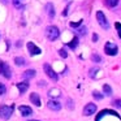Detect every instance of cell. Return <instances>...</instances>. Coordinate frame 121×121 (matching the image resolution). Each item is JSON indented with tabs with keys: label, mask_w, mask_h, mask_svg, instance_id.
<instances>
[{
	"label": "cell",
	"mask_w": 121,
	"mask_h": 121,
	"mask_svg": "<svg viewBox=\"0 0 121 121\" xmlns=\"http://www.w3.org/2000/svg\"><path fill=\"white\" fill-rule=\"evenodd\" d=\"M103 92H104L105 95H108V96L112 95V89H111L109 85H104V86H103Z\"/></svg>",
	"instance_id": "cell-18"
},
{
	"label": "cell",
	"mask_w": 121,
	"mask_h": 121,
	"mask_svg": "<svg viewBox=\"0 0 121 121\" xmlns=\"http://www.w3.org/2000/svg\"><path fill=\"white\" fill-rule=\"evenodd\" d=\"M12 3H13V5L16 7V8H24L25 5V0H12Z\"/></svg>",
	"instance_id": "cell-17"
},
{
	"label": "cell",
	"mask_w": 121,
	"mask_h": 121,
	"mask_svg": "<svg viewBox=\"0 0 121 121\" xmlns=\"http://www.w3.org/2000/svg\"><path fill=\"white\" fill-rule=\"evenodd\" d=\"M30 102L33 104H35L37 107H40V98H39V94L37 92H31L30 94Z\"/></svg>",
	"instance_id": "cell-12"
},
{
	"label": "cell",
	"mask_w": 121,
	"mask_h": 121,
	"mask_svg": "<svg viewBox=\"0 0 121 121\" xmlns=\"http://www.w3.org/2000/svg\"><path fill=\"white\" fill-rule=\"evenodd\" d=\"M14 63H16V65H25L26 60L24 57H14Z\"/></svg>",
	"instance_id": "cell-20"
},
{
	"label": "cell",
	"mask_w": 121,
	"mask_h": 121,
	"mask_svg": "<svg viewBox=\"0 0 121 121\" xmlns=\"http://www.w3.org/2000/svg\"><path fill=\"white\" fill-rule=\"evenodd\" d=\"M38 85H39V86H44L46 82H44V81H39V82H38Z\"/></svg>",
	"instance_id": "cell-30"
},
{
	"label": "cell",
	"mask_w": 121,
	"mask_h": 121,
	"mask_svg": "<svg viewBox=\"0 0 121 121\" xmlns=\"http://www.w3.org/2000/svg\"><path fill=\"white\" fill-rule=\"evenodd\" d=\"M17 89H18V91L21 92V94H24V92L26 91L27 89H29V82H27V81H24V82H20V83H17Z\"/></svg>",
	"instance_id": "cell-13"
},
{
	"label": "cell",
	"mask_w": 121,
	"mask_h": 121,
	"mask_svg": "<svg viewBox=\"0 0 121 121\" xmlns=\"http://www.w3.org/2000/svg\"><path fill=\"white\" fill-rule=\"evenodd\" d=\"M95 112H96V104L89 103V104L85 105V108H83V115L85 116H92Z\"/></svg>",
	"instance_id": "cell-8"
},
{
	"label": "cell",
	"mask_w": 121,
	"mask_h": 121,
	"mask_svg": "<svg viewBox=\"0 0 121 121\" xmlns=\"http://www.w3.org/2000/svg\"><path fill=\"white\" fill-rule=\"evenodd\" d=\"M104 52L107 53L108 56H116L117 52H118V48H117V46H116L115 43L107 42L105 46H104Z\"/></svg>",
	"instance_id": "cell-3"
},
{
	"label": "cell",
	"mask_w": 121,
	"mask_h": 121,
	"mask_svg": "<svg viewBox=\"0 0 121 121\" xmlns=\"http://www.w3.org/2000/svg\"><path fill=\"white\" fill-rule=\"evenodd\" d=\"M112 104L115 105V107H117V108H121V100L120 99H116V100H113V102H112Z\"/></svg>",
	"instance_id": "cell-23"
},
{
	"label": "cell",
	"mask_w": 121,
	"mask_h": 121,
	"mask_svg": "<svg viewBox=\"0 0 121 121\" xmlns=\"http://www.w3.org/2000/svg\"><path fill=\"white\" fill-rule=\"evenodd\" d=\"M5 91H7V87L4 86L3 83H0V95H4V94H5Z\"/></svg>",
	"instance_id": "cell-24"
},
{
	"label": "cell",
	"mask_w": 121,
	"mask_h": 121,
	"mask_svg": "<svg viewBox=\"0 0 121 121\" xmlns=\"http://www.w3.org/2000/svg\"><path fill=\"white\" fill-rule=\"evenodd\" d=\"M35 74H37V72L34 70V69H29V70H26L24 73V78L25 79H30V78H34Z\"/></svg>",
	"instance_id": "cell-14"
},
{
	"label": "cell",
	"mask_w": 121,
	"mask_h": 121,
	"mask_svg": "<svg viewBox=\"0 0 121 121\" xmlns=\"http://www.w3.org/2000/svg\"><path fill=\"white\" fill-rule=\"evenodd\" d=\"M0 74H3L5 78H11L12 77V70L9 68V65L4 61H0Z\"/></svg>",
	"instance_id": "cell-4"
},
{
	"label": "cell",
	"mask_w": 121,
	"mask_h": 121,
	"mask_svg": "<svg viewBox=\"0 0 121 121\" xmlns=\"http://www.w3.org/2000/svg\"><path fill=\"white\" fill-rule=\"evenodd\" d=\"M115 27H116V29H117L118 37L121 38V24H120V22H116V24H115Z\"/></svg>",
	"instance_id": "cell-22"
},
{
	"label": "cell",
	"mask_w": 121,
	"mask_h": 121,
	"mask_svg": "<svg viewBox=\"0 0 121 121\" xmlns=\"http://www.w3.org/2000/svg\"><path fill=\"white\" fill-rule=\"evenodd\" d=\"M92 40H94V42H96V40H98V35H96V34L92 35Z\"/></svg>",
	"instance_id": "cell-29"
},
{
	"label": "cell",
	"mask_w": 121,
	"mask_h": 121,
	"mask_svg": "<svg viewBox=\"0 0 121 121\" xmlns=\"http://www.w3.org/2000/svg\"><path fill=\"white\" fill-rule=\"evenodd\" d=\"M47 107L50 108L51 111H60L61 109V103L52 99V100H50V102L47 103Z\"/></svg>",
	"instance_id": "cell-9"
},
{
	"label": "cell",
	"mask_w": 121,
	"mask_h": 121,
	"mask_svg": "<svg viewBox=\"0 0 121 121\" xmlns=\"http://www.w3.org/2000/svg\"><path fill=\"white\" fill-rule=\"evenodd\" d=\"M46 35H47V38L50 40H56L59 38V35H60V31H59V29L56 26H48L47 29H46Z\"/></svg>",
	"instance_id": "cell-2"
},
{
	"label": "cell",
	"mask_w": 121,
	"mask_h": 121,
	"mask_svg": "<svg viewBox=\"0 0 121 121\" xmlns=\"http://www.w3.org/2000/svg\"><path fill=\"white\" fill-rule=\"evenodd\" d=\"M78 33H79L81 35H86V33H87V29L83 26V27H81V29H78Z\"/></svg>",
	"instance_id": "cell-27"
},
{
	"label": "cell",
	"mask_w": 121,
	"mask_h": 121,
	"mask_svg": "<svg viewBox=\"0 0 121 121\" xmlns=\"http://www.w3.org/2000/svg\"><path fill=\"white\" fill-rule=\"evenodd\" d=\"M27 50H29L30 55H33V56H34V55H39V53L42 52V51H40V48H38L33 42H29V43H27Z\"/></svg>",
	"instance_id": "cell-10"
},
{
	"label": "cell",
	"mask_w": 121,
	"mask_h": 121,
	"mask_svg": "<svg viewBox=\"0 0 121 121\" xmlns=\"http://www.w3.org/2000/svg\"><path fill=\"white\" fill-rule=\"evenodd\" d=\"M96 20H98V22H99V25L103 27V29H105L107 30L108 27H109V24H108V21H107V18H105V16H104V13L103 12H96Z\"/></svg>",
	"instance_id": "cell-5"
},
{
	"label": "cell",
	"mask_w": 121,
	"mask_h": 121,
	"mask_svg": "<svg viewBox=\"0 0 121 121\" xmlns=\"http://www.w3.org/2000/svg\"><path fill=\"white\" fill-rule=\"evenodd\" d=\"M59 55H60L61 57H64V59L68 57V53H66V51H65V50H60V51H59Z\"/></svg>",
	"instance_id": "cell-26"
},
{
	"label": "cell",
	"mask_w": 121,
	"mask_h": 121,
	"mask_svg": "<svg viewBox=\"0 0 121 121\" xmlns=\"http://www.w3.org/2000/svg\"><path fill=\"white\" fill-rule=\"evenodd\" d=\"M47 13H48V17H50V18H53V17H55V9H53L52 4H47Z\"/></svg>",
	"instance_id": "cell-15"
},
{
	"label": "cell",
	"mask_w": 121,
	"mask_h": 121,
	"mask_svg": "<svg viewBox=\"0 0 121 121\" xmlns=\"http://www.w3.org/2000/svg\"><path fill=\"white\" fill-rule=\"evenodd\" d=\"M14 107L13 105H0V117L3 120H8L13 115Z\"/></svg>",
	"instance_id": "cell-1"
},
{
	"label": "cell",
	"mask_w": 121,
	"mask_h": 121,
	"mask_svg": "<svg viewBox=\"0 0 121 121\" xmlns=\"http://www.w3.org/2000/svg\"><path fill=\"white\" fill-rule=\"evenodd\" d=\"M29 121H38V120H29Z\"/></svg>",
	"instance_id": "cell-31"
},
{
	"label": "cell",
	"mask_w": 121,
	"mask_h": 121,
	"mask_svg": "<svg viewBox=\"0 0 121 121\" xmlns=\"http://www.w3.org/2000/svg\"><path fill=\"white\" fill-rule=\"evenodd\" d=\"M81 24H82V20H79L78 22H70V26L72 27H78Z\"/></svg>",
	"instance_id": "cell-28"
},
{
	"label": "cell",
	"mask_w": 121,
	"mask_h": 121,
	"mask_svg": "<svg viewBox=\"0 0 121 121\" xmlns=\"http://www.w3.org/2000/svg\"><path fill=\"white\" fill-rule=\"evenodd\" d=\"M91 59H92V61H95V63H100V60H102L99 55H92Z\"/></svg>",
	"instance_id": "cell-25"
},
{
	"label": "cell",
	"mask_w": 121,
	"mask_h": 121,
	"mask_svg": "<svg viewBox=\"0 0 121 121\" xmlns=\"http://www.w3.org/2000/svg\"><path fill=\"white\" fill-rule=\"evenodd\" d=\"M92 96H94L95 99L100 100V99H103V96H104V95H103V94H100L99 91H94V92H92Z\"/></svg>",
	"instance_id": "cell-21"
},
{
	"label": "cell",
	"mask_w": 121,
	"mask_h": 121,
	"mask_svg": "<svg viewBox=\"0 0 121 121\" xmlns=\"http://www.w3.org/2000/svg\"><path fill=\"white\" fill-rule=\"evenodd\" d=\"M18 109H20L21 116H24V117H27V116L33 115V109H31L30 107H27V105H21Z\"/></svg>",
	"instance_id": "cell-11"
},
{
	"label": "cell",
	"mask_w": 121,
	"mask_h": 121,
	"mask_svg": "<svg viewBox=\"0 0 121 121\" xmlns=\"http://www.w3.org/2000/svg\"><path fill=\"white\" fill-rule=\"evenodd\" d=\"M105 4H107L109 8H115L118 4V0H105Z\"/></svg>",
	"instance_id": "cell-19"
},
{
	"label": "cell",
	"mask_w": 121,
	"mask_h": 121,
	"mask_svg": "<svg viewBox=\"0 0 121 121\" xmlns=\"http://www.w3.org/2000/svg\"><path fill=\"white\" fill-rule=\"evenodd\" d=\"M43 68H44L46 74H47V76L50 77L52 81H57V79H59V76L55 73V70L52 69V66H51L50 64H44V66H43Z\"/></svg>",
	"instance_id": "cell-7"
},
{
	"label": "cell",
	"mask_w": 121,
	"mask_h": 121,
	"mask_svg": "<svg viewBox=\"0 0 121 121\" xmlns=\"http://www.w3.org/2000/svg\"><path fill=\"white\" fill-rule=\"evenodd\" d=\"M108 115H111V116H116V117L118 118V120H121V117L118 116V113L117 112H115V111H111V109H103V111H100L99 112V115L96 116V120L95 121H100L104 116H108Z\"/></svg>",
	"instance_id": "cell-6"
},
{
	"label": "cell",
	"mask_w": 121,
	"mask_h": 121,
	"mask_svg": "<svg viewBox=\"0 0 121 121\" xmlns=\"http://www.w3.org/2000/svg\"><path fill=\"white\" fill-rule=\"evenodd\" d=\"M68 46H69V48H72V50H76L77 46H78V38H77V37L73 38V39L68 43Z\"/></svg>",
	"instance_id": "cell-16"
}]
</instances>
